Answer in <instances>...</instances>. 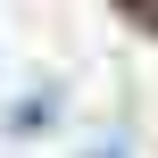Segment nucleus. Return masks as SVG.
I'll list each match as a JSON object with an SVG mask.
<instances>
[{
  "instance_id": "nucleus-1",
  "label": "nucleus",
  "mask_w": 158,
  "mask_h": 158,
  "mask_svg": "<svg viewBox=\"0 0 158 158\" xmlns=\"http://www.w3.org/2000/svg\"><path fill=\"white\" fill-rule=\"evenodd\" d=\"M133 8H142V17H158V0H133Z\"/></svg>"
},
{
  "instance_id": "nucleus-2",
  "label": "nucleus",
  "mask_w": 158,
  "mask_h": 158,
  "mask_svg": "<svg viewBox=\"0 0 158 158\" xmlns=\"http://www.w3.org/2000/svg\"><path fill=\"white\" fill-rule=\"evenodd\" d=\"M83 158H125V150H83Z\"/></svg>"
}]
</instances>
